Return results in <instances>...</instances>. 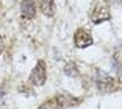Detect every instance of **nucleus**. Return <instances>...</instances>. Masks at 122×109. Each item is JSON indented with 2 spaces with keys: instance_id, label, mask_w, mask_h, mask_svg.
<instances>
[{
  "instance_id": "1",
  "label": "nucleus",
  "mask_w": 122,
  "mask_h": 109,
  "mask_svg": "<svg viewBox=\"0 0 122 109\" xmlns=\"http://www.w3.org/2000/svg\"><path fill=\"white\" fill-rule=\"evenodd\" d=\"M111 17L110 14V8L108 5H103V3H96L91 11V20L94 24H102V22L108 20V19Z\"/></svg>"
},
{
  "instance_id": "2",
  "label": "nucleus",
  "mask_w": 122,
  "mask_h": 109,
  "mask_svg": "<svg viewBox=\"0 0 122 109\" xmlns=\"http://www.w3.org/2000/svg\"><path fill=\"white\" fill-rule=\"evenodd\" d=\"M30 83L35 86H42L46 83V64H44V61H39L33 69L31 75H30Z\"/></svg>"
},
{
  "instance_id": "3",
  "label": "nucleus",
  "mask_w": 122,
  "mask_h": 109,
  "mask_svg": "<svg viewBox=\"0 0 122 109\" xmlns=\"http://www.w3.org/2000/svg\"><path fill=\"white\" fill-rule=\"evenodd\" d=\"M96 84L97 89L102 92H108L114 87V80H113L110 75H107L105 72H97V78H96Z\"/></svg>"
},
{
  "instance_id": "4",
  "label": "nucleus",
  "mask_w": 122,
  "mask_h": 109,
  "mask_svg": "<svg viewBox=\"0 0 122 109\" xmlns=\"http://www.w3.org/2000/svg\"><path fill=\"white\" fill-rule=\"evenodd\" d=\"M74 42L78 48H85V47H89L92 44V38H91L89 31L85 28H78L75 31V36H74Z\"/></svg>"
},
{
  "instance_id": "5",
  "label": "nucleus",
  "mask_w": 122,
  "mask_h": 109,
  "mask_svg": "<svg viewBox=\"0 0 122 109\" xmlns=\"http://www.w3.org/2000/svg\"><path fill=\"white\" fill-rule=\"evenodd\" d=\"M20 14L24 19L27 20H31L36 14V5H35V0H22L20 3Z\"/></svg>"
},
{
  "instance_id": "6",
  "label": "nucleus",
  "mask_w": 122,
  "mask_h": 109,
  "mask_svg": "<svg viewBox=\"0 0 122 109\" xmlns=\"http://www.w3.org/2000/svg\"><path fill=\"white\" fill-rule=\"evenodd\" d=\"M39 3V9L44 16L47 17H52L55 14V5H53V0H38Z\"/></svg>"
},
{
  "instance_id": "7",
  "label": "nucleus",
  "mask_w": 122,
  "mask_h": 109,
  "mask_svg": "<svg viewBox=\"0 0 122 109\" xmlns=\"http://www.w3.org/2000/svg\"><path fill=\"white\" fill-rule=\"evenodd\" d=\"M64 73L67 75V76H78V67H77V64L75 62H67L66 64V67H64Z\"/></svg>"
},
{
  "instance_id": "8",
  "label": "nucleus",
  "mask_w": 122,
  "mask_h": 109,
  "mask_svg": "<svg viewBox=\"0 0 122 109\" xmlns=\"http://www.w3.org/2000/svg\"><path fill=\"white\" fill-rule=\"evenodd\" d=\"M3 48H5V44H3V38L0 36V55H2V52H3Z\"/></svg>"
},
{
  "instance_id": "9",
  "label": "nucleus",
  "mask_w": 122,
  "mask_h": 109,
  "mask_svg": "<svg viewBox=\"0 0 122 109\" xmlns=\"http://www.w3.org/2000/svg\"><path fill=\"white\" fill-rule=\"evenodd\" d=\"M3 97H5V92L2 90V89H0V104L3 103Z\"/></svg>"
},
{
  "instance_id": "10",
  "label": "nucleus",
  "mask_w": 122,
  "mask_h": 109,
  "mask_svg": "<svg viewBox=\"0 0 122 109\" xmlns=\"http://www.w3.org/2000/svg\"><path fill=\"white\" fill-rule=\"evenodd\" d=\"M113 2H114V0H105V3H108V5H110V3H113Z\"/></svg>"
},
{
  "instance_id": "11",
  "label": "nucleus",
  "mask_w": 122,
  "mask_h": 109,
  "mask_svg": "<svg viewBox=\"0 0 122 109\" xmlns=\"http://www.w3.org/2000/svg\"><path fill=\"white\" fill-rule=\"evenodd\" d=\"M119 2H122V0H119Z\"/></svg>"
}]
</instances>
